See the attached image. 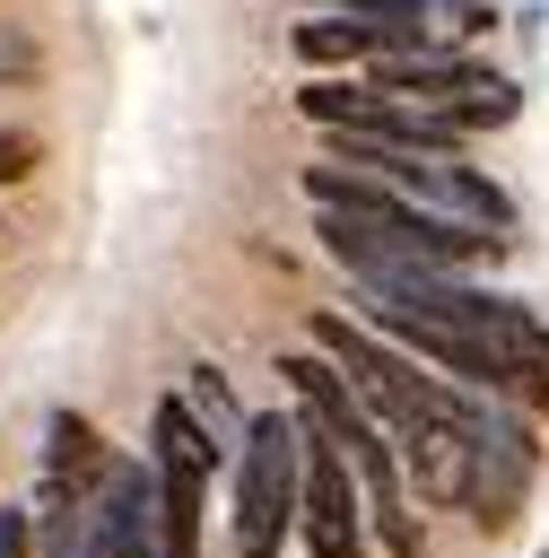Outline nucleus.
I'll return each instance as SVG.
<instances>
[{
  "mask_svg": "<svg viewBox=\"0 0 549 558\" xmlns=\"http://www.w3.org/2000/svg\"><path fill=\"white\" fill-rule=\"evenodd\" d=\"M235 506H227V532H235V558H279L296 541V497H305V427L296 410H253L244 436H235Z\"/></svg>",
  "mask_w": 549,
  "mask_h": 558,
  "instance_id": "1",
  "label": "nucleus"
},
{
  "mask_svg": "<svg viewBox=\"0 0 549 558\" xmlns=\"http://www.w3.org/2000/svg\"><path fill=\"white\" fill-rule=\"evenodd\" d=\"M305 427V418H296ZM296 541L305 558H366V497L340 445L305 436V497H296Z\"/></svg>",
  "mask_w": 549,
  "mask_h": 558,
  "instance_id": "2",
  "label": "nucleus"
},
{
  "mask_svg": "<svg viewBox=\"0 0 549 558\" xmlns=\"http://www.w3.org/2000/svg\"><path fill=\"white\" fill-rule=\"evenodd\" d=\"M279 384H288V410L305 418V436H322V445H340V453H357L366 436H383V427L366 418V401L349 392V375H340L322 349H279Z\"/></svg>",
  "mask_w": 549,
  "mask_h": 558,
  "instance_id": "3",
  "label": "nucleus"
},
{
  "mask_svg": "<svg viewBox=\"0 0 549 558\" xmlns=\"http://www.w3.org/2000/svg\"><path fill=\"white\" fill-rule=\"evenodd\" d=\"M87 523L113 558H157V471L148 453H113L96 497H87Z\"/></svg>",
  "mask_w": 549,
  "mask_h": 558,
  "instance_id": "4",
  "label": "nucleus"
},
{
  "mask_svg": "<svg viewBox=\"0 0 549 558\" xmlns=\"http://www.w3.org/2000/svg\"><path fill=\"white\" fill-rule=\"evenodd\" d=\"M105 462H113V445L96 436V418L87 410H44V480H61V488H78V497H96V480H105Z\"/></svg>",
  "mask_w": 549,
  "mask_h": 558,
  "instance_id": "5",
  "label": "nucleus"
},
{
  "mask_svg": "<svg viewBox=\"0 0 549 558\" xmlns=\"http://www.w3.org/2000/svg\"><path fill=\"white\" fill-rule=\"evenodd\" d=\"M35 558H113L96 541V523H87V497L61 488V480L35 488Z\"/></svg>",
  "mask_w": 549,
  "mask_h": 558,
  "instance_id": "6",
  "label": "nucleus"
},
{
  "mask_svg": "<svg viewBox=\"0 0 549 558\" xmlns=\"http://www.w3.org/2000/svg\"><path fill=\"white\" fill-rule=\"evenodd\" d=\"M174 392H183V410L200 418V436H209V445H218V453L235 462V436H244V418H253V410L235 401V384H227V366H209V357H192Z\"/></svg>",
  "mask_w": 549,
  "mask_h": 558,
  "instance_id": "7",
  "label": "nucleus"
},
{
  "mask_svg": "<svg viewBox=\"0 0 549 558\" xmlns=\"http://www.w3.org/2000/svg\"><path fill=\"white\" fill-rule=\"evenodd\" d=\"M375 105H383V96H375L366 78H305V87H296V113H305L322 140L366 131V122H375Z\"/></svg>",
  "mask_w": 549,
  "mask_h": 558,
  "instance_id": "8",
  "label": "nucleus"
},
{
  "mask_svg": "<svg viewBox=\"0 0 549 558\" xmlns=\"http://www.w3.org/2000/svg\"><path fill=\"white\" fill-rule=\"evenodd\" d=\"M514 113H523V78H505V70H497L479 96H462V105H453V131H462V140H479V131H505Z\"/></svg>",
  "mask_w": 549,
  "mask_h": 558,
  "instance_id": "9",
  "label": "nucleus"
},
{
  "mask_svg": "<svg viewBox=\"0 0 549 558\" xmlns=\"http://www.w3.org/2000/svg\"><path fill=\"white\" fill-rule=\"evenodd\" d=\"M35 166H44V140H35V131H17V122H9V131H0V183H26V174H35Z\"/></svg>",
  "mask_w": 549,
  "mask_h": 558,
  "instance_id": "10",
  "label": "nucleus"
},
{
  "mask_svg": "<svg viewBox=\"0 0 549 558\" xmlns=\"http://www.w3.org/2000/svg\"><path fill=\"white\" fill-rule=\"evenodd\" d=\"M0 558H35V506H0Z\"/></svg>",
  "mask_w": 549,
  "mask_h": 558,
  "instance_id": "11",
  "label": "nucleus"
},
{
  "mask_svg": "<svg viewBox=\"0 0 549 558\" xmlns=\"http://www.w3.org/2000/svg\"><path fill=\"white\" fill-rule=\"evenodd\" d=\"M540 558H549V549H540Z\"/></svg>",
  "mask_w": 549,
  "mask_h": 558,
  "instance_id": "12",
  "label": "nucleus"
}]
</instances>
